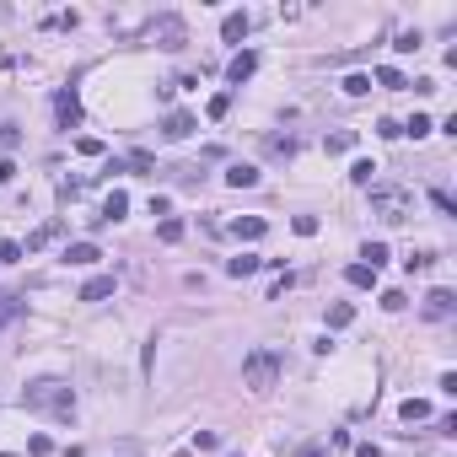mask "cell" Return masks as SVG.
<instances>
[{"label": "cell", "mask_w": 457, "mask_h": 457, "mask_svg": "<svg viewBox=\"0 0 457 457\" xmlns=\"http://www.w3.org/2000/svg\"><path fill=\"white\" fill-rule=\"evenodd\" d=\"M431 205H436L441 215H457V205H452V194H447V188H431Z\"/></svg>", "instance_id": "1f68e13d"}, {"label": "cell", "mask_w": 457, "mask_h": 457, "mask_svg": "<svg viewBox=\"0 0 457 457\" xmlns=\"http://www.w3.org/2000/svg\"><path fill=\"white\" fill-rule=\"evenodd\" d=\"M291 226H296V237H317V215H296Z\"/></svg>", "instance_id": "d590c367"}, {"label": "cell", "mask_w": 457, "mask_h": 457, "mask_svg": "<svg viewBox=\"0 0 457 457\" xmlns=\"http://www.w3.org/2000/svg\"><path fill=\"white\" fill-rule=\"evenodd\" d=\"M248 27H253L248 11H231V17L221 22V38H226V43H242V38H248Z\"/></svg>", "instance_id": "30bf717a"}, {"label": "cell", "mask_w": 457, "mask_h": 457, "mask_svg": "<svg viewBox=\"0 0 457 457\" xmlns=\"http://www.w3.org/2000/svg\"><path fill=\"white\" fill-rule=\"evenodd\" d=\"M103 253H97V242H70L65 248V264H76V269H86V264H97Z\"/></svg>", "instance_id": "9c48e42d"}, {"label": "cell", "mask_w": 457, "mask_h": 457, "mask_svg": "<svg viewBox=\"0 0 457 457\" xmlns=\"http://www.w3.org/2000/svg\"><path fill=\"white\" fill-rule=\"evenodd\" d=\"M258 264H264V258H253V253H237V258H226V274H231V280H242V274H253Z\"/></svg>", "instance_id": "ffe728a7"}, {"label": "cell", "mask_w": 457, "mask_h": 457, "mask_svg": "<svg viewBox=\"0 0 457 457\" xmlns=\"http://www.w3.org/2000/svg\"><path fill=\"white\" fill-rule=\"evenodd\" d=\"M226 183H231V188H253V183H258V167L231 162V167H226Z\"/></svg>", "instance_id": "2e32d148"}, {"label": "cell", "mask_w": 457, "mask_h": 457, "mask_svg": "<svg viewBox=\"0 0 457 457\" xmlns=\"http://www.w3.org/2000/svg\"><path fill=\"white\" fill-rule=\"evenodd\" d=\"M274 382H280V355H274L269 344L248 350V360H242V388H253V393H269Z\"/></svg>", "instance_id": "7a4b0ae2"}, {"label": "cell", "mask_w": 457, "mask_h": 457, "mask_svg": "<svg viewBox=\"0 0 457 457\" xmlns=\"http://www.w3.org/2000/svg\"><path fill=\"white\" fill-rule=\"evenodd\" d=\"M253 70H258V54H253V49H242V54H237V60H231V65H226V76H231V81H237V86L248 81Z\"/></svg>", "instance_id": "7c38bea8"}, {"label": "cell", "mask_w": 457, "mask_h": 457, "mask_svg": "<svg viewBox=\"0 0 457 457\" xmlns=\"http://www.w3.org/2000/svg\"><path fill=\"white\" fill-rule=\"evenodd\" d=\"M22 312H27V301H22V296H0V329H11Z\"/></svg>", "instance_id": "ac0fdd59"}, {"label": "cell", "mask_w": 457, "mask_h": 457, "mask_svg": "<svg viewBox=\"0 0 457 457\" xmlns=\"http://www.w3.org/2000/svg\"><path fill=\"white\" fill-rule=\"evenodd\" d=\"M409 210H415V194L398 183H376L372 188V215H382L388 226H398V221H409Z\"/></svg>", "instance_id": "3957f363"}, {"label": "cell", "mask_w": 457, "mask_h": 457, "mask_svg": "<svg viewBox=\"0 0 457 457\" xmlns=\"http://www.w3.org/2000/svg\"><path fill=\"white\" fill-rule=\"evenodd\" d=\"M124 210H129V194H124V188H113V194L103 199V215H97V221H103V226H108V221H124Z\"/></svg>", "instance_id": "8fae6325"}, {"label": "cell", "mask_w": 457, "mask_h": 457, "mask_svg": "<svg viewBox=\"0 0 457 457\" xmlns=\"http://www.w3.org/2000/svg\"><path fill=\"white\" fill-rule=\"evenodd\" d=\"M76 151H81V156H103V140H97V135H81V140H76Z\"/></svg>", "instance_id": "e575fe53"}, {"label": "cell", "mask_w": 457, "mask_h": 457, "mask_svg": "<svg viewBox=\"0 0 457 457\" xmlns=\"http://www.w3.org/2000/svg\"><path fill=\"white\" fill-rule=\"evenodd\" d=\"M452 312H457V296L447 291V285H436V291L425 296V317H436V323H441V317H452Z\"/></svg>", "instance_id": "8992f818"}, {"label": "cell", "mask_w": 457, "mask_h": 457, "mask_svg": "<svg viewBox=\"0 0 457 457\" xmlns=\"http://www.w3.org/2000/svg\"><path fill=\"white\" fill-rule=\"evenodd\" d=\"M27 452H33V457H49V452H54V441H49V436H33V441H27Z\"/></svg>", "instance_id": "f35d334b"}, {"label": "cell", "mask_w": 457, "mask_h": 457, "mask_svg": "<svg viewBox=\"0 0 457 457\" xmlns=\"http://www.w3.org/2000/svg\"><path fill=\"white\" fill-rule=\"evenodd\" d=\"M372 172H376V162H355V167H350V183L372 188Z\"/></svg>", "instance_id": "f546056e"}, {"label": "cell", "mask_w": 457, "mask_h": 457, "mask_svg": "<svg viewBox=\"0 0 457 457\" xmlns=\"http://www.w3.org/2000/svg\"><path fill=\"white\" fill-rule=\"evenodd\" d=\"M388 258H393V253H388V242H366V248H360V264H366V269H382Z\"/></svg>", "instance_id": "d6986e66"}, {"label": "cell", "mask_w": 457, "mask_h": 457, "mask_svg": "<svg viewBox=\"0 0 457 457\" xmlns=\"http://www.w3.org/2000/svg\"><path fill=\"white\" fill-rule=\"evenodd\" d=\"M355 457H382V447H372V441H360V447H355Z\"/></svg>", "instance_id": "7bdbcfd3"}, {"label": "cell", "mask_w": 457, "mask_h": 457, "mask_svg": "<svg viewBox=\"0 0 457 457\" xmlns=\"http://www.w3.org/2000/svg\"><path fill=\"white\" fill-rule=\"evenodd\" d=\"M22 146V129L17 124H0V151H6V156H11V151Z\"/></svg>", "instance_id": "f1b7e54d"}, {"label": "cell", "mask_w": 457, "mask_h": 457, "mask_svg": "<svg viewBox=\"0 0 457 457\" xmlns=\"http://www.w3.org/2000/svg\"><path fill=\"white\" fill-rule=\"evenodd\" d=\"M398 129H404V135H415V140H425V135H431V129H436V124H431V119H425V113H415V119H409V124H398Z\"/></svg>", "instance_id": "4316f807"}, {"label": "cell", "mask_w": 457, "mask_h": 457, "mask_svg": "<svg viewBox=\"0 0 457 457\" xmlns=\"http://www.w3.org/2000/svg\"><path fill=\"white\" fill-rule=\"evenodd\" d=\"M151 38L162 43V49H183L188 27H183V17H156V22H151Z\"/></svg>", "instance_id": "277c9868"}, {"label": "cell", "mask_w": 457, "mask_h": 457, "mask_svg": "<svg viewBox=\"0 0 457 457\" xmlns=\"http://www.w3.org/2000/svg\"><path fill=\"white\" fill-rule=\"evenodd\" d=\"M205 113H210V119H226V113H231V97H226V92H215V97H210V108H205Z\"/></svg>", "instance_id": "4dcf8cb0"}, {"label": "cell", "mask_w": 457, "mask_h": 457, "mask_svg": "<svg viewBox=\"0 0 457 457\" xmlns=\"http://www.w3.org/2000/svg\"><path fill=\"white\" fill-rule=\"evenodd\" d=\"M194 447H199V452H215V447H221V436H215V431H199V436H194Z\"/></svg>", "instance_id": "74e56055"}, {"label": "cell", "mask_w": 457, "mask_h": 457, "mask_svg": "<svg viewBox=\"0 0 457 457\" xmlns=\"http://www.w3.org/2000/svg\"><path fill=\"white\" fill-rule=\"evenodd\" d=\"M355 146V129H339V135H329V140H323V151H329V156H339V151H350Z\"/></svg>", "instance_id": "d4e9b609"}, {"label": "cell", "mask_w": 457, "mask_h": 457, "mask_svg": "<svg viewBox=\"0 0 457 457\" xmlns=\"http://www.w3.org/2000/svg\"><path fill=\"white\" fill-rule=\"evenodd\" d=\"M162 135H167V140H188V135H194V113H183V108H178V113H167V119H162Z\"/></svg>", "instance_id": "ba28073f"}, {"label": "cell", "mask_w": 457, "mask_h": 457, "mask_svg": "<svg viewBox=\"0 0 457 457\" xmlns=\"http://www.w3.org/2000/svg\"><path fill=\"white\" fill-rule=\"evenodd\" d=\"M398 419H404V425H419V419H431V404H425V398H404V404H398Z\"/></svg>", "instance_id": "5bb4252c"}, {"label": "cell", "mask_w": 457, "mask_h": 457, "mask_svg": "<svg viewBox=\"0 0 457 457\" xmlns=\"http://www.w3.org/2000/svg\"><path fill=\"white\" fill-rule=\"evenodd\" d=\"M264 151H269L274 162H291V156H296V140H291V135H264Z\"/></svg>", "instance_id": "9a60e30c"}, {"label": "cell", "mask_w": 457, "mask_h": 457, "mask_svg": "<svg viewBox=\"0 0 457 457\" xmlns=\"http://www.w3.org/2000/svg\"><path fill=\"white\" fill-rule=\"evenodd\" d=\"M81 178H65V183H60V199H65V205H70V199H81Z\"/></svg>", "instance_id": "836d02e7"}, {"label": "cell", "mask_w": 457, "mask_h": 457, "mask_svg": "<svg viewBox=\"0 0 457 457\" xmlns=\"http://www.w3.org/2000/svg\"><path fill=\"white\" fill-rule=\"evenodd\" d=\"M376 86H382V92H404V86H409V81L398 76L393 65H382V70H376Z\"/></svg>", "instance_id": "603a6c76"}, {"label": "cell", "mask_w": 457, "mask_h": 457, "mask_svg": "<svg viewBox=\"0 0 457 457\" xmlns=\"http://www.w3.org/2000/svg\"><path fill=\"white\" fill-rule=\"evenodd\" d=\"M404 264H409V269H431V264H436V253H409Z\"/></svg>", "instance_id": "60d3db41"}, {"label": "cell", "mask_w": 457, "mask_h": 457, "mask_svg": "<svg viewBox=\"0 0 457 457\" xmlns=\"http://www.w3.org/2000/svg\"><path fill=\"white\" fill-rule=\"evenodd\" d=\"M22 404H27V409H43V415H76V393H70V382H60V376L27 382Z\"/></svg>", "instance_id": "6da1fadb"}, {"label": "cell", "mask_w": 457, "mask_h": 457, "mask_svg": "<svg viewBox=\"0 0 457 457\" xmlns=\"http://www.w3.org/2000/svg\"><path fill=\"white\" fill-rule=\"evenodd\" d=\"M226 231H231V237H242V242H258V237L269 231V221H264V215H237Z\"/></svg>", "instance_id": "52a82bcc"}, {"label": "cell", "mask_w": 457, "mask_h": 457, "mask_svg": "<svg viewBox=\"0 0 457 457\" xmlns=\"http://www.w3.org/2000/svg\"><path fill=\"white\" fill-rule=\"evenodd\" d=\"M11 178H17V162H11V156H0V183H11Z\"/></svg>", "instance_id": "b9f144b4"}, {"label": "cell", "mask_w": 457, "mask_h": 457, "mask_svg": "<svg viewBox=\"0 0 457 457\" xmlns=\"http://www.w3.org/2000/svg\"><path fill=\"white\" fill-rule=\"evenodd\" d=\"M156 237H162V242H183V221H178V215H167L162 226H156Z\"/></svg>", "instance_id": "484cf974"}, {"label": "cell", "mask_w": 457, "mask_h": 457, "mask_svg": "<svg viewBox=\"0 0 457 457\" xmlns=\"http://www.w3.org/2000/svg\"><path fill=\"white\" fill-rule=\"evenodd\" d=\"M350 323H355V307L350 301H333L329 307V329H350Z\"/></svg>", "instance_id": "7402d4cb"}, {"label": "cell", "mask_w": 457, "mask_h": 457, "mask_svg": "<svg viewBox=\"0 0 457 457\" xmlns=\"http://www.w3.org/2000/svg\"><path fill=\"white\" fill-rule=\"evenodd\" d=\"M296 457H323V447H317V441H307V447H301Z\"/></svg>", "instance_id": "ee69618b"}, {"label": "cell", "mask_w": 457, "mask_h": 457, "mask_svg": "<svg viewBox=\"0 0 457 457\" xmlns=\"http://www.w3.org/2000/svg\"><path fill=\"white\" fill-rule=\"evenodd\" d=\"M108 296H113V274H92L81 285V301H108Z\"/></svg>", "instance_id": "4fadbf2b"}, {"label": "cell", "mask_w": 457, "mask_h": 457, "mask_svg": "<svg viewBox=\"0 0 457 457\" xmlns=\"http://www.w3.org/2000/svg\"><path fill=\"white\" fill-rule=\"evenodd\" d=\"M54 124H60V129L81 124V97H76V86H65L60 97H54Z\"/></svg>", "instance_id": "5b68a950"}, {"label": "cell", "mask_w": 457, "mask_h": 457, "mask_svg": "<svg viewBox=\"0 0 457 457\" xmlns=\"http://www.w3.org/2000/svg\"><path fill=\"white\" fill-rule=\"evenodd\" d=\"M124 167H129V172H156V156H151V151H129Z\"/></svg>", "instance_id": "cb8c5ba5"}, {"label": "cell", "mask_w": 457, "mask_h": 457, "mask_svg": "<svg viewBox=\"0 0 457 457\" xmlns=\"http://www.w3.org/2000/svg\"><path fill=\"white\" fill-rule=\"evenodd\" d=\"M404 301H409L404 291H382V307H388V312H404Z\"/></svg>", "instance_id": "ab89813d"}, {"label": "cell", "mask_w": 457, "mask_h": 457, "mask_svg": "<svg viewBox=\"0 0 457 457\" xmlns=\"http://www.w3.org/2000/svg\"><path fill=\"white\" fill-rule=\"evenodd\" d=\"M344 280H350L355 291H372V285H376V269H366V264H350V269H344Z\"/></svg>", "instance_id": "44dd1931"}, {"label": "cell", "mask_w": 457, "mask_h": 457, "mask_svg": "<svg viewBox=\"0 0 457 457\" xmlns=\"http://www.w3.org/2000/svg\"><path fill=\"white\" fill-rule=\"evenodd\" d=\"M22 258V242H11V237H0V264H17Z\"/></svg>", "instance_id": "d6a6232c"}, {"label": "cell", "mask_w": 457, "mask_h": 457, "mask_svg": "<svg viewBox=\"0 0 457 457\" xmlns=\"http://www.w3.org/2000/svg\"><path fill=\"white\" fill-rule=\"evenodd\" d=\"M54 237H60V221H49V226H38L33 237H27V242H22V253H38V248H49Z\"/></svg>", "instance_id": "e0dca14e"}, {"label": "cell", "mask_w": 457, "mask_h": 457, "mask_svg": "<svg viewBox=\"0 0 457 457\" xmlns=\"http://www.w3.org/2000/svg\"><path fill=\"white\" fill-rule=\"evenodd\" d=\"M393 49H398V54H415V49H419V33H398Z\"/></svg>", "instance_id": "8d00e7d4"}, {"label": "cell", "mask_w": 457, "mask_h": 457, "mask_svg": "<svg viewBox=\"0 0 457 457\" xmlns=\"http://www.w3.org/2000/svg\"><path fill=\"white\" fill-rule=\"evenodd\" d=\"M344 92H350V97H366V92H372V76H360V70L344 76Z\"/></svg>", "instance_id": "83f0119b"}]
</instances>
